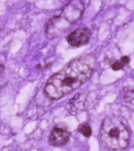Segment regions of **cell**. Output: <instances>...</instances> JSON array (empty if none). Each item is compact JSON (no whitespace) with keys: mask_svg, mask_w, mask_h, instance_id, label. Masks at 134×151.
<instances>
[{"mask_svg":"<svg viewBox=\"0 0 134 151\" xmlns=\"http://www.w3.org/2000/svg\"><path fill=\"white\" fill-rule=\"evenodd\" d=\"M96 64L95 56L85 54L72 60L62 69L52 76L44 88L46 94L58 100L71 93L90 77Z\"/></svg>","mask_w":134,"mask_h":151,"instance_id":"1","label":"cell"},{"mask_svg":"<svg viewBox=\"0 0 134 151\" xmlns=\"http://www.w3.org/2000/svg\"><path fill=\"white\" fill-rule=\"evenodd\" d=\"M101 140L105 147L113 150L125 149L129 144L130 135L119 119L108 117L103 120L100 131Z\"/></svg>","mask_w":134,"mask_h":151,"instance_id":"2","label":"cell"},{"mask_svg":"<svg viewBox=\"0 0 134 151\" xmlns=\"http://www.w3.org/2000/svg\"><path fill=\"white\" fill-rule=\"evenodd\" d=\"M83 8V4L79 1H72L68 4L62 9L59 15L49 22L47 28V35L55 36L64 32L81 17Z\"/></svg>","mask_w":134,"mask_h":151,"instance_id":"3","label":"cell"},{"mask_svg":"<svg viewBox=\"0 0 134 151\" xmlns=\"http://www.w3.org/2000/svg\"><path fill=\"white\" fill-rule=\"evenodd\" d=\"M70 136V132L66 127L57 126L52 131L48 141L52 146L59 147L66 145Z\"/></svg>","mask_w":134,"mask_h":151,"instance_id":"4","label":"cell"},{"mask_svg":"<svg viewBox=\"0 0 134 151\" xmlns=\"http://www.w3.org/2000/svg\"><path fill=\"white\" fill-rule=\"evenodd\" d=\"M91 36V32L87 28H80L70 33L67 38L68 43L74 47H79L86 45Z\"/></svg>","mask_w":134,"mask_h":151,"instance_id":"5","label":"cell"},{"mask_svg":"<svg viewBox=\"0 0 134 151\" xmlns=\"http://www.w3.org/2000/svg\"><path fill=\"white\" fill-rule=\"evenodd\" d=\"M78 131L86 137H89L92 134V129L90 125L87 123H83L78 126Z\"/></svg>","mask_w":134,"mask_h":151,"instance_id":"6","label":"cell"},{"mask_svg":"<svg viewBox=\"0 0 134 151\" xmlns=\"http://www.w3.org/2000/svg\"><path fill=\"white\" fill-rule=\"evenodd\" d=\"M124 100L127 107L134 110V89L128 92L125 95Z\"/></svg>","mask_w":134,"mask_h":151,"instance_id":"7","label":"cell"},{"mask_svg":"<svg viewBox=\"0 0 134 151\" xmlns=\"http://www.w3.org/2000/svg\"><path fill=\"white\" fill-rule=\"evenodd\" d=\"M129 61V59L128 56L122 57L120 60L114 63L112 66V68L114 70H118L122 69L125 66L128 64Z\"/></svg>","mask_w":134,"mask_h":151,"instance_id":"8","label":"cell"}]
</instances>
